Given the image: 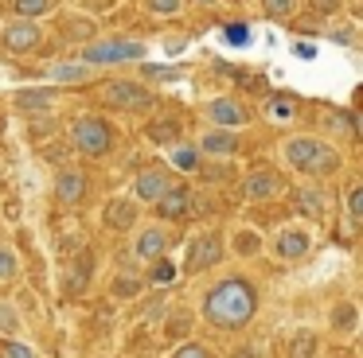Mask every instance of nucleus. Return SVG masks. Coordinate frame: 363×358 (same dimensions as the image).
Segmentation results:
<instances>
[{
    "label": "nucleus",
    "instance_id": "22",
    "mask_svg": "<svg viewBox=\"0 0 363 358\" xmlns=\"http://www.w3.org/2000/svg\"><path fill=\"white\" fill-rule=\"evenodd\" d=\"M16 4V16L20 20H32V23H40L43 16H51L59 8V0H12Z\"/></svg>",
    "mask_w": 363,
    "mask_h": 358
},
{
    "label": "nucleus",
    "instance_id": "2",
    "mask_svg": "<svg viewBox=\"0 0 363 358\" xmlns=\"http://www.w3.org/2000/svg\"><path fill=\"white\" fill-rule=\"evenodd\" d=\"M277 156L285 160V168L301 171L308 179H324L340 168V152L324 137H313V132H293V137H285L277 144Z\"/></svg>",
    "mask_w": 363,
    "mask_h": 358
},
{
    "label": "nucleus",
    "instance_id": "31",
    "mask_svg": "<svg viewBox=\"0 0 363 358\" xmlns=\"http://www.w3.org/2000/svg\"><path fill=\"white\" fill-rule=\"evenodd\" d=\"M347 218H352V222H359V218H363V187L359 183L347 187Z\"/></svg>",
    "mask_w": 363,
    "mask_h": 358
},
{
    "label": "nucleus",
    "instance_id": "37",
    "mask_svg": "<svg viewBox=\"0 0 363 358\" xmlns=\"http://www.w3.org/2000/svg\"><path fill=\"white\" fill-rule=\"evenodd\" d=\"M118 284H121L118 296H133V292H137V280H118Z\"/></svg>",
    "mask_w": 363,
    "mask_h": 358
},
{
    "label": "nucleus",
    "instance_id": "9",
    "mask_svg": "<svg viewBox=\"0 0 363 358\" xmlns=\"http://www.w3.org/2000/svg\"><path fill=\"white\" fill-rule=\"evenodd\" d=\"M129 253H133L141 265L164 261V253H168V230H164V226H137L133 241H129Z\"/></svg>",
    "mask_w": 363,
    "mask_h": 358
},
{
    "label": "nucleus",
    "instance_id": "35",
    "mask_svg": "<svg viewBox=\"0 0 363 358\" xmlns=\"http://www.w3.org/2000/svg\"><path fill=\"white\" fill-rule=\"evenodd\" d=\"M152 277H157V280H168V277H172V265L157 261V269H152Z\"/></svg>",
    "mask_w": 363,
    "mask_h": 358
},
{
    "label": "nucleus",
    "instance_id": "15",
    "mask_svg": "<svg viewBox=\"0 0 363 358\" xmlns=\"http://www.w3.org/2000/svg\"><path fill=\"white\" fill-rule=\"evenodd\" d=\"M55 199L63 202V207H74V202H82V195H86V175H82L79 168H63L55 175Z\"/></svg>",
    "mask_w": 363,
    "mask_h": 358
},
{
    "label": "nucleus",
    "instance_id": "18",
    "mask_svg": "<svg viewBox=\"0 0 363 358\" xmlns=\"http://www.w3.org/2000/svg\"><path fill=\"white\" fill-rule=\"evenodd\" d=\"M188 202H191V191H188V187H180V183H172L157 202H152V207H157L160 218H168V222H172V218H184V214H188Z\"/></svg>",
    "mask_w": 363,
    "mask_h": 358
},
{
    "label": "nucleus",
    "instance_id": "4",
    "mask_svg": "<svg viewBox=\"0 0 363 358\" xmlns=\"http://www.w3.org/2000/svg\"><path fill=\"white\" fill-rule=\"evenodd\" d=\"M67 137H71L74 152H82V156H106V152L113 148V129H110V121H102V117H94V113L74 117L71 129H67Z\"/></svg>",
    "mask_w": 363,
    "mask_h": 358
},
{
    "label": "nucleus",
    "instance_id": "40",
    "mask_svg": "<svg viewBox=\"0 0 363 358\" xmlns=\"http://www.w3.org/2000/svg\"><path fill=\"white\" fill-rule=\"evenodd\" d=\"M184 4H199V8H207V4H215V0H184Z\"/></svg>",
    "mask_w": 363,
    "mask_h": 358
},
{
    "label": "nucleus",
    "instance_id": "25",
    "mask_svg": "<svg viewBox=\"0 0 363 358\" xmlns=\"http://www.w3.org/2000/svg\"><path fill=\"white\" fill-rule=\"evenodd\" d=\"M141 8L149 16H157V20H168V16H180L188 4L184 0H141Z\"/></svg>",
    "mask_w": 363,
    "mask_h": 358
},
{
    "label": "nucleus",
    "instance_id": "29",
    "mask_svg": "<svg viewBox=\"0 0 363 358\" xmlns=\"http://www.w3.org/2000/svg\"><path fill=\"white\" fill-rule=\"evenodd\" d=\"M324 129L328 132H340V137H352L355 132V121L347 113H340V109H332V113H324Z\"/></svg>",
    "mask_w": 363,
    "mask_h": 358
},
{
    "label": "nucleus",
    "instance_id": "1",
    "mask_svg": "<svg viewBox=\"0 0 363 358\" xmlns=\"http://www.w3.org/2000/svg\"><path fill=\"white\" fill-rule=\"evenodd\" d=\"M258 316V288L250 277H223L199 300V319L215 331H242Z\"/></svg>",
    "mask_w": 363,
    "mask_h": 358
},
{
    "label": "nucleus",
    "instance_id": "39",
    "mask_svg": "<svg viewBox=\"0 0 363 358\" xmlns=\"http://www.w3.org/2000/svg\"><path fill=\"white\" fill-rule=\"evenodd\" d=\"M293 113V105H285V101H281V105H274V117H289Z\"/></svg>",
    "mask_w": 363,
    "mask_h": 358
},
{
    "label": "nucleus",
    "instance_id": "27",
    "mask_svg": "<svg viewBox=\"0 0 363 358\" xmlns=\"http://www.w3.org/2000/svg\"><path fill=\"white\" fill-rule=\"evenodd\" d=\"M297 8H301V0H262V12H266L274 23L289 20V16L297 12Z\"/></svg>",
    "mask_w": 363,
    "mask_h": 358
},
{
    "label": "nucleus",
    "instance_id": "10",
    "mask_svg": "<svg viewBox=\"0 0 363 358\" xmlns=\"http://www.w3.org/2000/svg\"><path fill=\"white\" fill-rule=\"evenodd\" d=\"M168 187H172V171H168V168H145V171H137L133 195H129V199H133L137 207H141V202H145V207H152Z\"/></svg>",
    "mask_w": 363,
    "mask_h": 358
},
{
    "label": "nucleus",
    "instance_id": "6",
    "mask_svg": "<svg viewBox=\"0 0 363 358\" xmlns=\"http://www.w3.org/2000/svg\"><path fill=\"white\" fill-rule=\"evenodd\" d=\"M0 47L12 54V59H24V54H35L43 47V28L32 20H20V16H12V20L0 23Z\"/></svg>",
    "mask_w": 363,
    "mask_h": 358
},
{
    "label": "nucleus",
    "instance_id": "41",
    "mask_svg": "<svg viewBox=\"0 0 363 358\" xmlns=\"http://www.w3.org/2000/svg\"><path fill=\"white\" fill-rule=\"evenodd\" d=\"M0 23H4V20H0Z\"/></svg>",
    "mask_w": 363,
    "mask_h": 358
},
{
    "label": "nucleus",
    "instance_id": "33",
    "mask_svg": "<svg viewBox=\"0 0 363 358\" xmlns=\"http://www.w3.org/2000/svg\"><path fill=\"white\" fill-rule=\"evenodd\" d=\"M332 39H336V43H344V47H355V23H336Z\"/></svg>",
    "mask_w": 363,
    "mask_h": 358
},
{
    "label": "nucleus",
    "instance_id": "23",
    "mask_svg": "<svg viewBox=\"0 0 363 358\" xmlns=\"http://www.w3.org/2000/svg\"><path fill=\"white\" fill-rule=\"evenodd\" d=\"M293 202H297V210L305 218H320L324 214V195L316 191V187H301V191L293 195Z\"/></svg>",
    "mask_w": 363,
    "mask_h": 358
},
{
    "label": "nucleus",
    "instance_id": "36",
    "mask_svg": "<svg viewBox=\"0 0 363 358\" xmlns=\"http://www.w3.org/2000/svg\"><path fill=\"white\" fill-rule=\"evenodd\" d=\"M227 39L230 43H246V28H227Z\"/></svg>",
    "mask_w": 363,
    "mask_h": 358
},
{
    "label": "nucleus",
    "instance_id": "16",
    "mask_svg": "<svg viewBox=\"0 0 363 358\" xmlns=\"http://www.w3.org/2000/svg\"><path fill=\"white\" fill-rule=\"evenodd\" d=\"M94 74H98V70L86 67V62H79V59H67V62L48 67V82L51 86H82V82H90Z\"/></svg>",
    "mask_w": 363,
    "mask_h": 358
},
{
    "label": "nucleus",
    "instance_id": "12",
    "mask_svg": "<svg viewBox=\"0 0 363 358\" xmlns=\"http://www.w3.org/2000/svg\"><path fill=\"white\" fill-rule=\"evenodd\" d=\"M196 148L207 160H227V156L238 152V132L235 129H207L203 137L196 140Z\"/></svg>",
    "mask_w": 363,
    "mask_h": 358
},
{
    "label": "nucleus",
    "instance_id": "14",
    "mask_svg": "<svg viewBox=\"0 0 363 358\" xmlns=\"http://www.w3.org/2000/svg\"><path fill=\"white\" fill-rule=\"evenodd\" d=\"M223 257V238L219 233H199L196 241H191V257H188V272H203V269H211L215 261Z\"/></svg>",
    "mask_w": 363,
    "mask_h": 358
},
{
    "label": "nucleus",
    "instance_id": "17",
    "mask_svg": "<svg viewBox=\"0 0 363 358\" xmlns=\"http://www.w3.org/2000/svg\"><path fill=\"white\" fill-rule=\"evenodd\" d=\"M137 222H141V207H137L129 195L110 199V207H106V226H110V230H133Z\"/></svg>",
    "mask_w": 363,
    "mask_h": 358
},
{
    "label": "nucleus",
    "instance_id": "7",
    "mask_svg": "<svg viewBox=\"0 0 363 358\" xmlns=\"http://www.w3.org/2000/svg\"><path fill=\"white\" fill-rule=\"evenodd\" d=\"M207 121H211V129H246L250 125V109H246L242 98H235V93H219V98H211L203 105Z\"/></svg>",
    "mask_w": 363,
    "mask_h": 358
},
{
    "label": "nucleus",
    "instance_id": "13",
    "mask_svg": "<svg viewBox=\"0 0 363 358\" xmlns=\"http://www.w3.org/2000/svg\"><path fill=\"white\" fill-rule=\"evenodd\" d=\"M55 105H59L55 86H24V90H16V109L20 113H51Z\"/></svg>",
    "mask_w": 363,
    "mask_h": 358
},
{
    "label": "nucleus",
    "instance_id": "21",
    "mask_svg": "<svg viewBox=\"0 0 363 358\" xmlns=\"http://www.w3.org/2000/svg\"><path fill=\"white\" fill-rule=\"evenodd\" d=\"M0 335L4 339H20L24 335V316L12 300H0Z\"/></svg>",
    "mask_w": 363,
    "mask_h": 358
},
{
    "label": "nucleus",
    "instance_id": "19",
    "mask_svg": "<svg viewBox=\"0 0 363 358\" xmlns=\"http://www.w3.org/2000/svg\"><path fill=\"white\" fill-rule=\"evenodd\" d=\"M199 148L196 144H172L168 148V171H180V175H196L199 171Z\"/></svg>",
    "mask_w": 363,
    "mask_h": 358
},
{
    "label": "nucleus",
    "instance_id": "30",
    "mask_svg": "<svg viewBox=\"0 0 363 358\" xmlns=\"http://www.w3.org/2000/svg\"><path fill=\"white\" fill-rule=\"evenodd\" d=\"M16 272H20L16 253H12L9 246H0V284H4V280H16Z\"/></svg>",
    "mask_w": 363,
    "mask_h": 358
},
{
    "label": "nucleus",
    "instance_id": "24",
    "mask_svg": "<svg viewBox=\"0 0 363 358\" xmlns=\"http://www.w3.org/2000/svg\"><path fill=\"white\" fill-rule=\"evenodd\" d=\"M230 246H235V253H242V257H258L262 253V238L254 230H235Z\"/></svg>",
    "mask_w": 363,
    "mask_h": 358
},
{
    "label": "nucleus",
    "instance_id": "20",
    "mask_svg": "<svg viewBox=\"0 0 363 358\" xmlns=\"http://www.w3.org/2000/svg\"><path fill=\"white\" fill-rule=\"evenodd\" d=\"M328 323H332V331H336V335H355V331H359V304H355V300H340L336 308H332Z\"/></svg>",
    "mask_w": 363,
    "mask_h": 358
},
{
    "label": "nucleus",
    "instance_id": "11",
    "mask_svg": "<svg viewBox=\"0 0 363 358\" xmlns=\"http://www.w3.org/2000/svg\"><path fill=\"white\" fill-rule=\"evenodd\" d=\"M281 191H285V179H281V171H274V168H258V171H250V175L242 179L246 202H269Z\"/></svg>",
    "mask_w": 363,
    "mask_h": 358
},
{
    "label": "nucleus",
    "instance_id": "3",
    "mask_svg": "<svg viewBox=\"0 0 363 358\" xmlns=\"http://www.w3.org/2000/svg\"><path fill=\"white\" fill-rule=\"evenodd\" d=\"M149 54L145 39H133V35H106V39H90L82 43L79 51V62L86 67H121V62H141Z\"/></svg>",
    "mask_w": 363,
    "mask_h": 358
},
{
    "label": "nucleus",
    "instance_id": "26",
    "mask_svg": "<svg viewBox=\"0 0 363 358\" xmlns=\"http://www.w3.org/2000/svg\"><path fill=\"white\" fill-rule=\"evenodd\" d=\"M289 358H316V335L313 331H297L289 339Z\"/></svg>",
    "mask_w": 363,
    "mask_h": 358
},
{
    "label": "nucleus",
    "instance_id": "5",
    "mask_svg": "<svg viewBox=\"0 0 363 358\" xmlns=\"http://www.w3.org/2000/svg\"><path fill=\"white\" fill-rule=\"evenodd\" d=\"M152 101H157L152 86L137 82V78H113V82H106V105H113V109H125V113H149Z\"/></svg>",
    "mask_w": 363,
    "mask_h": 358
},
{
    "label": "nucleus",
    "instance_id": "8",
    "mask_svg": "<svg viewBox=\"0 0 363 358\" xmlns=\"http://www.w3.org/2000/svg\"><path fill=\"white\" fill-rule=\"evenodd\" d=\"M313 230L308 226H281V230L274 233V257L277 261H305L308 253H313Z\"/></svg>",
    "mask_w": 363,
    "mask_h": 358
},
{
    "label": "nucleus",
    "instance_id": "32",
    "mask_svg": "<svg viewBox=\"0 0 363 358\" xmlns=\"http://www.w3.org/2000/svg\"><path fill=\"white\" fill-rule=\"evenodd\" d=\"M4 358H35V350L24 339H9L4 342Z\"/></svg>",
    "mask_w": 363,
    "mask_h": 358
},
{
    "label": "nucleus",
    "instance_id": "28",
    "mask_svg": "<svg viewBox=\"0 0 363 358\" xmlns=\"http://www.w3.org/2000/svg\"><path fill=\"white\" fill-rule=\"evenodd\" d=\"M168 358H219V354H215V350L207 347V342H199V339H184Z\"/></svg>",
    "mask_w": 363,
    "mask_h": 358
},
{
    "label": "nucleus",
    "instance_id": "38",
    "mask_svg": "<svg viewBox=\"0 0 363 358\" xmlns=\"http://www.w3.org/2000/svg\"><path fill=\"white\" fill-rule=\"evenodd\" d=\"M82 4H86V8H98V12H102V8H110L113 0H82Z\"/></svg>",
    "mask_w": 363,
    "mask_h": 358
},
{
    "label": "nucleus",
    "instance_id": "34",
    "mask_svg": "<svg viewBox=\"0 0 363 358\" xmlns=\"http://www.w3.org/2000/svg\"><path fill=\"white\" fill-rule=\"evenodd\" d=\"M313 4H316V12H320V16H336L344 0H313Z\"/></svg>",
    "mask_w": 363,
    "mask_h": 358
}]
</instances>
